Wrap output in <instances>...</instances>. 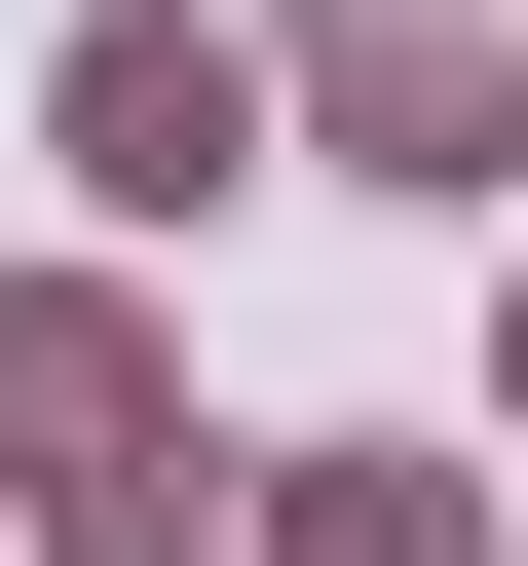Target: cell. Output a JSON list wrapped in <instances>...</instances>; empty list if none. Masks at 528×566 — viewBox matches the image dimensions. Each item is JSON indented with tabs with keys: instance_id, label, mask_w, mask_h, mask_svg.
<instances>
[{
	"instance_id": "6da1fadb",
	"label": "cell",
	"mask_w": 528,
	"mask_h": 566,
	"mask_svg": "<svg viewBox=\"0 0 528 566\" xmlns=\"http://www.w3.org/2000/svg\"><path fill=\"white\" fill-rule=\"evenodd\" d=\"M303 76H340V151H378V189H490V151H528V76L453 39V0H303Z\"/></svg>"
},
{
	"instance_id": "7a4b0ae2",
	"label": "cell",
	"mask_w": 528,
	"mask_h": 566,
	"mask_svg": "<svg viewBox=\"0 0 528 566\" xmlns=\"http://www.w3.org/2000/svg\"><path fill=\"white\" fill-rule=\"evenodd\" d=\"M226 151H264V76L189 39V0H114V39H76V189H114V227H189Z\"/></svg>"
}]
</instances>
